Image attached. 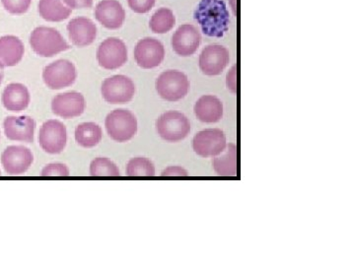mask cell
I'll list each match as a JSON object with an SVG mask.
<instances>
[{"label": "cell", "instance_id": "23", "mask_svg": "<svg viewBox=\"0 0 355 266\" xmlns=\"http://www.w3.org/2000/svg\"><path fill=\"white\" fill-rule=\"evenodd\" d=\"M38 11L48 22H62L69 18L72 9L65 6L62 0H40Z\"/></svg>", "mask_w": 355, "mask_h": 266}, {"label": "cell", "instance_id": "22", "mask_svg": "<svg viewBox=\"0 0 355 266\" xmlns=\"http://www.w3.org/2000/svg\"><path fill=\"white\" fill-rule=\"evenodd\" d=\"M214 171L221 177H234L239 172V156L235 144L226 145L225 149L214 159Z\"/></svg>", "mask_w": 355, "mask_h": 266}, {"label": "cell", "instance_id": "36", "mask_svg": "<svg viewBox=\"0 0 355 266\" xmlns=\"http://www.w3.org/2000/svg\"><path fill=\"white\" fill-rule=\"evenodd\" d=\"M0 175H1V174H0Z\"/></svg>", "mask_w": 355, "mask_h": 266}, {"label": "cell", "instance_id": "17", "mask_svg": "<svg viewBox=\"0 0 355 266\" xmlns=\"http://www.w3.org/2000/svg\"><path fill=\"white\" fill-rule=\"evenodd\" d=\"M3 128L8 139L27 143L34 141L36 123L30 116H8L4 121Z\"/></svg>", "mask_w": 355, "mask_h": 266}, {"label": "cell", "instance_id": "28", "mask_svg": "<svg viewBox=\"0 0 355 266\" xmlns=\"http://www.w3.org/2000/svg\"><path fill=\"white\" fill-rule=\"evenodd\" d=\"M1 3L7 12L20 15L29 10L32 0H1Z\"/></svg>", "mask_w": 355, "mask_h": 266}, {"label": "cell", "instance_id": "20", "mask_svg": "<svg viewBox=\"0 0 355 266\" xmlns=\"http://www.w3.org/2000/svg\"><path fill=\"white\" fill-rule=\"evenodd\" d=\"M193 111L202 123H216L223 116V105L216 96L205 95L196 103Z\"/></svg>", "mask_w": 355, "mask_h": 266}, {"label": "cell", "instance_id": "13", "mask_svg": "<svg viewBox=\"0 0 355 266\" xmlns=\"http://www.w3.org/2000/svg\"><path fill=\"white\" fill-rule=\"evenodd\" d=\"M34 156L24 146H9L1 155V164L9 176H21L31 167Z\"/></svg>", "mask_w": 355, "mask_h": 266}, {"label": "cell", "instance_id": "29", "mask_svg": "<svg viewBox=\"0 0 355 266\" xmlns=\"http://www.w3.org/2000/svg\"><path fill=\"white\" fill-rule=\"evenodd\" d=\"M42 177H69V169L67 165L60 163L46 165L42 170Z\"/></svg>", "mask_w": 355, "mask_h": 266}, {"label": "cell", "instance_id": "10", "mask_svg": "<svg viewBox=\"0 0 355 266\" xmlns=\"http://www.w3.org/2000/svg\"><path fill=\"white\" fill-rule=\"evenodd\" d=\"M226 136L217 128L202 130L196 134L193 148L198 156L203 158L216 157L225 149Z\"/></svg>", "mask_w": 355, "mask_h": 266}, {"label": "cell", "instance_id": "6", "mask_svg": "<svg viewBox=\"0 0 355 266\" xmlns=\"http://www.w3.org/2000/svg\"><path fill=\"white\" fill-rule=\"evenodd\" d=\"M101 93L105 101L112 105H123L132 101L135 85L130 77L114 76L105 79Z\"/></svg>", "mask_w": 355, "mask_h": 266}, {"label": "cell", "instance_id": "24", "mask_svg": "<svg viewBox=\"0 0 355 266\" xmlns=\"http://www.w3.org/2000/svg\"><path fill=\"white\" fill-rule=\"evenodd\" d=\"M102 128L94 123H84L76 130L77 143L83 148H93L101 142Z\"/></svg>", "mask_w": 355, "mask_h": 266}, {"label": "cell", "instance_id": "31", "mask_svg": "<svg viewBox=\"0 0 355 266\" xmlns=\"http://www.w3.org/2000/svg\"><path fill=\"white\" fill-rule=\"evenodd\" d=\"M239 65H234L226 76V86H227L228 90L235 94L239 92Z\"/></svg>", "mask_w": 355, "mask_h": 266}, {"label": "cell", "instance_id": "2", "mask_svg": "<svg viewBox=\"0 0 355 266\" xmlns=\"http://www.w3.org/2000/svg\"><path fill=\"white\" fill-rule=\"evenodd\" d=\"M30 44L33 51L42 57H53L70 48L69 44L58 30L44 26L36 28L32 32Z\"/></svg>", "mask_w": 355, "mask_h": 266}, {"label": "cell", "instance_id": "14", "mask_svg": "<svg viewBox=\"0 0 355 266\" xmlns=\"http://www.w3.org/2000/svg\"><path fill=\"white\" fill-rule=\"evenodd\" d=\"M202 36L193 25L184 24L178 28L173 35V50L180 57H191L198 51Z\"/></svg>", "mask_w": 355, "mask_h": 266}, {"label": "cell", "instance_id": "16", "mask_svg": "<svg viewBox=\"0 0 355 266\" xmlns=\"http://www.w3.org/2000/svg\"><path fill=\"white\" fill-rule=\"evenodd\" d=\"M95 18L109 30H118L125 20V11L118 0H102L95 8Z\"/></svg>", "mask_w": 355, "mask_h": 266}, {"label": "cell", "instance_id": "26", "mask_svg": "<svg viewBox=\"0 0 355 266\" xmlns=\"http://www.w3.org/2000/svg\"><path fill=\"white\" fill-rule=\"evenodd\" d=\"M128 177L155 176V167L147 158L137 157L130 160L127 166Z\"/></svg>", "mask_w": 355, "mask_h": 266}, {"label": "cell", "instance_id": "33", "mask_svg": "<svg viewBox=\"0 0 355 266\" xmlns=\"http://www.w3.org/2000/svg\"><path fill=\"white\" fill-rule=\"evenodd\" d=\"M162 177H188L189 174L183 168L179 166H172V167L167 168L165 171L161 174Z\"/></svg>", "mask_w": 355, "mask_h": 266}, {"label": "cell", "instance_id": "21", "mask_svg": "<svg viewBox=\"0 0 355 266\" xmlns=\"http://www.w3.org/2000/svg\"><path fill=\"white\" fill-rule=\"evenodd\" d=\"M25 48L18 37L4 36L0 38V67L15 66L24 57Z\"/></svg>", "mask_w": 355, "mask_h": 266}, {"label": "cell", "instance_id": "19", "mask_svg": "<svg viewBox=\"0 0 355 266\" xmlns=\"http://www.w3.org/2000/svg\"><path fill=\"white\" fill-rule=\"evenodd\" d=\"M2 104L4 108L13 113H20L29 106L31 97L29 90L21 83H11L2 93Z\"/></svg>", "mask_w": 355, "mask_h": 266}, {"label": "cell", "instance_id": "4", "mask_svg": "<svg viewBox=\"0 0 355 266\" xmlns=\"http://www.w3.org/2000/svg\"><path fill=\"white\" fill-rule=\"evenodd\" d=\"M105 127L109 136L116 142H127L137 132V120L128 109H116L107 116Z\"/></svg>", "mask_w": 355, "mask_h": 266}, {"label": "cell", "instance_id": "3", "mask_svg": "<svg viewBox=\"0 0 355 266\" xmlns=\"http://www.w3.org/2000/svg\"><path fill=\"white\" fill-rule=\"evenodd\" d=\"M155 88L165 101L177 102L188 95L190 81L186 74L179 70H167L156 79Z\"/></svg>", "mask_w": 355, "mask_h": 266}, {"label": "cell", "instance_id": "5", "mask_svg": "<svg viewBox=\"0 0 355 266\" xmlns=\"http://www.w3.org/2000/svg\"><path fill=\"white\" fill-rule=\"evenodd\" d=\"M156 130L165 141L179 142L190 134L191 123L184 114L169 111L156 121Z\"/></svg>", "mask_w": 355, "mask_h": 266}, {"label": "cell", "instance_id": "11", "mask_svg": "<svg viewBox=\"0 0 355 266\" xmlns=\"http://www.w3.org/2000/svg\"><path fill=\"white\" fill-rule=\"evenodd\" d=\"M164 57V46L157 39L144 38L135 46V62L141 69H155L162 64Z\"/></svg>", "mask_w": 355, "mask_h": 266}, {"label": "cell", "instance_id": "7", "mask_svg": "<svg viewBox=\"0 0 355 266\" xmlns=\"http://www.w3.org/2000/svg\"><path fill=\"white\" fill-rule=\"evenodd\" d=\"M77 72L76 66L67 60H58L44 67V82L51 90L67 88L76 82Z\"/></svg>", "mask_w": 355, "mask_h": 266}, {"label": "cell", "instance_id": "18", "mask_svg": "<svg viewBox=\"0 0 355 266\" xmlns=\"http://www.w3.org/2000/svg\"><path fill=\"white\" fill-rule=\"evenodd\" d=\"M67 32L71 43L78 48L90 46L97 37V27L92 20L77 17L67 24Z\"/></svg>", "mask_w": 355, "mask_h": 266}, {"label": "cell", "instance_id": "15", "mask_svg": "<svg viewBox=\"0 0 355 266\" xmlns=\"http://www.w3.org/2000/svg\"><path fill=\"white\" fill-rule=\"evenodd\" d=\"M85 99L78 92H67L55 96L51 102V111L55 116L73 118L85 111Z\"/></svg>", "mask_w": 355, "mask_h": 266}, {"label": "cell", "instance_id": "27", "mask_svg": "<svg viewBox=\"0 0 355 266\" xmlns=\"http://www.w3.org/2000/svg\"><path fill=\"white\" fill-rule=\"evenodd\" d=\"M90 175L92 177H120V170L108 158L98 157L91 162Z\"/></svg>", "mask_w": 355, "mask_h": 266}, {"label": "cell", "instance_id": "25", "mask_svg": "<svg viewBox=\"0 0 355 266\" xmlns=\"http://www.w3.org/2000/svg\"><path fill=\"white\" fill-rule=\"evenodd\" d=\"M175 24H176V18L171 9L163 7L153 14L149 22V27L155 34H165L171 31Z\"/></svg>", "mask_w": 355, "mask_h": 266}, {"label": "cell", "instance_id": "1", "mask_svg": "<svg viewBox=\"0 0 355 266\" xmlns=\"http://www.w3.org/2000/svg\"><path fill=\"white\" fill-rule=\"evenodd\" d=\"M207 36H223L228 31L229 13L222 0H202L195 14Z\"/></svg>", "mask_w": 355, "mask_h": 266}, {"label": "cell", "instance_id": "12", "mask_svg": "<svg viewBox=\"0 0 355 266\" xmlns=\"http://www.w3.org/2000/svg\"><path fill=\"white\" fill-rule=\"evenodd\" d=\"M230 62V53L220 44H210L203 48L200 55V69L207 76L221 74Z\"/></svg>", "mask_w": 355, "mask_h": 266}, {"label": "cell", "instance_id": "9", "mask_svg": "<svg viewBox=\"0 0 355 266\" xmlns=\"http://www.w3.org/2000/svg\"><path fill=\"white\" fill-rule=\"evenodd\" d=\"M67 132L64 123L58 120L46 121L39 132L40 146L44 152L60 154L67 146Z\"/></svg>", "mask_w": 355, "mask_h": 266}, {"label": "cell", "instance_id": "34", "mask_svg": "<svg viewBox=\"0 0 355 266\" xmlns=\"http://www.w3.org/2000/svg\"><path fill=\"white\" fill-rule=\"evenodd\" d=\"M230 1L231 8L234 11V14L236 17H238L240 14L239 8H240V1L239 0H229Z\"/></svg>", "mask_w": 355, "mask_h": 266}, {"label": "cell", "instance_id": "35", "mask_svg": "<svg viewBox=\"0 0 355 266\" xmlns=\"http://www.w3.org/2000/svg\"><path fill=\"white\" fill-rule=\"evenodd\" d=\"M3 77H4L3 69H2V67H0V84L2 83V80H3Z\"/></svg>", "mask_w": 355, "mask_h": 266}, {"label": "cell", "instance_id": "30", "mask_svg": "<svg viewBox=\"0 0 355 266\" xmlns=\"http://www.w3.org/2000/svg\"><path fill=\"white\" fill-rule=\"evenodd\" d=\"M155 1L156 0H128V3L133 12L144 14L153 8Z\"/></svg>", "mask_w": 355, "mask_h": 266}, {"label": "cell", "instance_id": "32", "mask_svg": "<svg viewBox=\"0 0 355 266\" xmlns=\"http://www.w3.org/2000/svg\"><path fill=\"white\" fill-rule=\"evenodd\" d=\"M70 9L90 8L93 6V0H62Z\"/></svg>", "mask_w": 355, "mask_h": 266}, {"label": "cell", "instance_id": "8", "mask_svg": "<svg viewBox=\"0 0 355 266\" xmlns=\"http://www.w3.org/2000/svg\"><path fill=\"white\" fill-rule=\"evenodd\" d=\"M97 60L104 69H119L127 64V46L120 39L114 37L106 39L98 48Z\"/></svg>", "mask_w": 355, "mask_h": 266}]
</instances>
